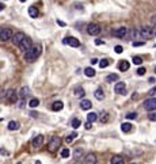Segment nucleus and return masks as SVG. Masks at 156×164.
Here are the masks:
<instances>
[{"mask_svg": "<svg viewBox=\"0 0 156 164\" xmlns=\"http://www.w3.org/2000/svg\"><path fill=\"white\" fill-rule=\"evenodd\" d=\"M101 24L99 23H90L87 26V33L90 35H98L101 33Z\"/></svg>", "mask_w": 156, "mask_h": 164, "instance_id": "4", "label": "nucleus"}, {"mask_svg": "<svg viewBox=\"0 0 156 164\" xmlns=\"http://www.w3.org/2000/svg\"><path fill=\"white\" fill-rule=\"evenodd\" d=\"M71 156V151H69V149H62V151H61V157H62V159H68V157H69Z\"/></svg>", "mask_w": 156, "mask_h": 164, "instance_id": "30", "label": "nucleus"}, {"mask_svg": "<svg viewBox=\"0 0 156 164\" xmlns=\"http://www.w3.org/2000/svg\"><path fill=\"white\" fill-rule=\"evenodd\" d=\"M114 91H115V94L118 95H124L126 92V84L122 82L120 83H115V86H114Z\"/></svg>", "mask_w": 156, "mask_h": 164, "instance_id": "9", "label": "nucleus"}, {"mask_svg": "<svg viewBox=\"0 0 156 164\" xmlns=\"http://www.w3.org/2000/svg\"><path fill=\"white\" fill-rule=\"evenodd\" d=\"M18 129H19V122L11 121L8 124V130H18Z\"/></svg>", "mask_w": 156, "mask_h": 164, "instance_id": "25", "label": "nucleus"}, {"mask_svg": "<svg viewBox=\"0 0 156 164\" xmlns=\"http://www.w3.org/2000/svg\"><path fill=\"white\" fill-rule=\"evenodd\" d=\"M113 35H114V37H117V38H124V37H126V35H128V29H126V27L115 29V30L113 31Z\"/></svg>", "mask_w": 156, "mask_h": 164, "instance_id": "11", "label": "nucleus"}, {"mask_svg": "<svg viewBox=\"0 0 156 164\" xmlns=\"http://www.w3.org/2000/svg\"><path fill=\"white\" fill-rule=\"evenodd\" d=\"M155 35H156V31H155Z\"/></svg>", "mask_w": 156, "mask_h": 164, "instance_id": "49", "label": "nucleus"}, {"mask_svg": "<svg viewBox=\"0 0 156 164\" xmlns=\"http://www.w3.org/2000/svg\"><path fill=\"white\" fill-rule=\"evenodd\" d=\"M71 125H72V128H73V129H78V128H80L82 122H80V119H78V118H73V119H72V122H71Z\"/></svg>", "mask_w": 156, "mask_h": 164, "instance_id": "29", "label": "nucleus"}, {"mask_svg": "<svg viewBox=\"0 0 156 164\" xmlns=\"http://www.w3.org/2000/svg\"><path fill=\"white\" fill-rule=\"evenodd\" d=\"M62 107H64V103H62L61 100H57L52 105V110H53V111H61Z\"/></svg>", "mask_w": 156, "mask_h": 164, "instance_id": "18", "label": "nucleus"}, {"mask_svg": "<svg viewBox=\"0 0 156 164\" xmlns=\"http://www.w3.org/2000/svg\"><path fill=\"white\" fill-rule=\"evenodd\" d=\"M84 75H86L87 77H94V76H95V70L88 66V68H86V69H84Z\"/></svg>", "mask_w": 156, "mask_h": 164, "instance_id": "26", "label": "nucleus"}, {"mask_svg": "<svg viewBox=\"0 0 156 164\" xmlns=\"http://www.w3.org/2000/svg\"><path fill=\"white\" fill-rule=\"evenodd\" d=\"M29 95H30V90H29L27 87H23V88H22V91H20V98L24 99L26 96H29Z\"/></svg>", "mask_w": 156, "mask_h": 164, "instance_id": "27", "label": "nucleus"}, {"mask_svg": "<svg viewBox=\"0 0 156 164\" xmlns=\"http://www.w3.org/2000/svg\"><path fill=\"white\" fill-rule=\"evenodd\" d=\"M155 72H156V68H155Z\"/></svg>", "mask_w": 156, "mask_h": 164, "instance_id": "48", "label": "nucleus"}, {"mask_svg": "<svg viewBox=\"0 0 156 164\" xmlns=\"http://www.w3.org/2000/svg\"><path fill=\"white\" fill-rule=\"evenodd\" d=\"M80 107H82L83 110H90L91 107H92V103H91V100H88V99H83V100L80 102Z\"/></svg>", "mask_w": 156, "mask_h": 164, "instance_id": "17", "label": "nucleus"}, {"mask_svg": "<svg viewBox=\"0 0 156 164\" xmlns=\"http://www.w3.org/2000/svg\"><path fill=\"white\" fill-rule=\"evenodd\" d=\"M130 164H136V163H130Z\"/></svg>", "mask_w": 156, "mask_h": 164, "instance_id": "47", "label": "nucleus"}, {"mask_svg": "<svg viewBox=\"0 0 156 164\" xmlns=\"http://www.w3.org/2000/svg\"><path fill=\"white\" fill-rule=\"evenodd\" d=\"M12 37H14V35H12L11 29L3 27L0 30V41H1V42H6V41H8L10 38H12Z\"/></svg>", "mask_w": 156, "mask_h": 164, "instance_id": "3", "label": "nucleus"}, {"mask_svg": "<svg viewBox=\"0 0 156 164\" xmlns=\"http://www.w3.org/2000/svg\"><path fill=\"white\" fill-rule=\"evenodd\" d=\"M84 161H86V164H97V156L94 153H88V155H86Z\"/></svg>", "mask_w": 156, "mask_h": 164, "instance_id": "14", "label": "nucleus"}, {"mask_svg": "<svg viewBox=\"0 0 156 164\" xmlns=\"http://www.w3.org/2000/svg\"><path fill=\"white\" fill-rule=\"evenodd\" d=\"M126 118H128V119H136V118H137V113H129V114H126Z\"/></svg>", "mask_w": 156, "mask_h": 164, "instance_id": "34", "label": "nucleus"}, {"mask_svg": "<svg viewBox=\"0 0 156 164\" xmlns=\"http://www.w3.org/2000/svg\"><path fill=\"white\" fill-rule=\"evenodd\" d=\"M24 38H26L24 33L18 31V33H15V34H14V37H12V42H14V45H15V46H20V43L23 42Z\"/></svg>", "mask_w": 156, "mask_h": 164, "instance_id": "7", "label": "nucleus"}, {"mask_svg": "<svg viewBox=\"0 0 156 164\" xmlns=\"http://www.w3.org/2000/svg\"><path fill=\"white\" fill-rule=\"evenodd\" d=\"M19 1H22V3H24V1H26V0H19Z\"/></svg>", "mask_w": 156, "mask_h": 164, "instance_id": "46", "label": "nucleus"}, {"mask_svg": "<svg viewBox=\"0 0 156 164\" xmlns=\"http://www.w3.org/2000/svg\"><path fill=\"white\" fill-rule=\"evenodd\" d=\"M19 47L22 49V50H24V53H26L29 49H31V47H33V45H31V39L29 38V37H26V38L23 39V42L20 43Z\"/></svg>", "mask_w": 156, "mask_h": 164, "instance_id": "13", "label": "nucleus"}, {"mask_svg": "<svg viewBox=\"0 0 156 164\" xmlns=\"http://www.w3.org/2000/svg\"><path fill=\"white\" fill-rule=\"evenodd\" d=\"M39 105V100H38V99H31V100L30 102H29V106H30V107H31V109H34V107H37V106H38Z\"/></svg>", "mask_w": 156, "mask_h": 164, "instance_id": "31", "label": "nucleus"}, {"mask_svg": "<svg viewBox=\"0 0 156 164\" xmlns=\"http://www.w3.org/2000/svg\"><path fill=\"white\" fill-rule=\"evenodd\" d=\"M110 164H125V160H124V157L115 155V156H113L110 159Z\"/></svg>", "mask_w": 156, "mask_h": 164, "instance_id": "15", "label": "nucleus"}, {"mask_svg": "<svg viewBox=\"0 0 156 164\" xmlns=\"http://www.w3.org/2000/svg\"><path fill=\"white\" fill-rule=\"evenodd\" d=\"M132 129H133V126H132V124H129V122H124V124L121 125V130L124 133L132 132Z\"/></svg>", "mask_w": 156, "mask_h": 164, "instance_id": "19", "label": "nucleus"}, {"mask_svg": "<svg viewBox=\"0 0 156 164\" xmlns=\"http://www.w3.org/2000/svg\"><path fill=\"white\" fill-rule=\"evenodd\" d=\"M148 95H149V96H152V98L155 96V95H156V86H155V87H152V88H151V90L148 91Z\"/></svg>", "mask_w": 156, "mask_h": 164, "instance_id": "36", "label": "nucleus"}, {"mask_svg": "<svg viewBox=\"0 0 156 164\" xmlns=\"http://www.w3.org/2000/svg\"><path fill=\"white\" fill-rule=\"evenodd\" d=\"M29 15H30V18H37V16H38V10H37L34 6L29 7Z\"/></svg>", "mask_w": 156, "mask_h": 164, "instance_id": "21", "label": "nucleus"}, {"mask_svg": "<svg viewBox=\"0 0 156 164\" xmlns=\"http://www.w3.org/2000/svg\"><path fill=\"white\" fill-rule=\"evenodd\" d=\"M94 96L98 99V100H102V99L105 98V94H103V90L102 88H98L95 92H94Z\"/></svg>", "mask_w": 156, "mask_h": 164, "instance_id": "22", "label": "nucleus"}, {"mask_svg": "<svg viewBox=\"0 0 156 164\" xmlns=\"http://www.w3.org/2000/svg\"><path fill=\"white\" fill-rule=\"evenodd\" d=\"M118 79H120V76H118L117 73H110L107 77H106V82L107 83H113V82H118Z\"/></svg>", "mask_w": 156, "mask_h": 164, "instance_id": "20", "label": "nucleus"}, {"mask_svg": "<svg viewBox=\"0 0 156 164\" xmlns=\"http://www.w3.org/2000/svg\"><path fill=\"white\" fill-rule=\"evenodd\" d=\"M143 105H144V109L147 111H153V110H156V98L145 99Z\"/></svg>", "mask_w": 156, "mask_h": 164, "instance_id": "5", "label": "nucleus"}, {"mask_svg": "<svg viewBox=\"0 0 156 164\" xmlns=\"http://www.w3.org/2000/svg\"><path fill=\"white\" fill-rule=\"evenodd\" d=\"M43 144V136L42 134H38V136H35L33 140H31V145H33V148H39V147H42Z\"/></svg>", "mask_w": 156, "mask_h": 164, "instance_id": "10", "label": "nucleus"}, {"mask_svg": "<svg viewBox=\"0 0 156 164\" xmlns=\"http://www.w3.org/2000/svg\"><path fill=\"white\" fill-rule=\"evenodd\" d=\"M109 60H106V59H103V60H101V61H99V66H101V68H106V66H109Z\"/></svg>", "mask_w": 156, "mask_h": 164, "instance_id": "33", "label": "nucleus"}, {"mask_svg": "<svg viewBox=\"0 0 156 164\" xmlns=\"http://www.w3.org/2000/svg\"><path fill=\"white\" fill-rule=\"evenodd\" d=\"M73 94H75V96H78V98H83V96L86 95V91H84L83 87H76L73 90Z\"/></svg>", "mask_w": 156, "mask_h": 164, "instance_id": "16", "label": "nucleus"}, {"mask_svg": "<svg viewBox=\"0 0 156 164\" xmlns=\"http://www.w3.org/2000/svg\"><path fill=\"white\" fill-rule=\"evenodd\" d=\"M60 145H61V138L57 136H53L49 141V144H48V148H49L50 152H56L60 148Z\"/></svg>", "mask_w": 156, "mask_h": 164, "instance_id": "2", "label": "nucleus"}, {"mask_svg": "<svg viewBox=\"0 0 156 164\" xmlns=\"http://www.w3.org/2000/svg\"><path fill=\"white\" fill-rule=\"evenodd\" d=\"M57 24H60V26H62V27H64V26H65V23H64V22H62V20H57Z\"/></svg>", "mask_w": 156, "mask_h": 164, "instance_id": "43", "label": "nucleus"}, {"mask_svg": "<svg viewBox=\"0 0 156 164\" xmlns=\"http://www.w3.org/2000/svg\"><path fill=\"white\" fill-rule=\"evenodd\" d=\"M129 66H130V65H129L128 61L122 60L121 63L118 64V69H120V70H128V69H129Z\"/></svg>", "mask_w": 156, "mask_h": 164, "instance_id": "23", "label": "nucleus"}, {"mask_svg": "<svg viewBox=\"0 0 156 164\" xmlns=\"http://www.w3.org/2000/svg\"><path fill=\"white\" fill-rule=\"evenodd\" d=\"M75 137H78V133L73 132V133H71V134H68V136L65 137V141L69 144V142H72V141L75 140Z\"/></svg>", "mask_w": 156, "mask_h": 164, "instance_id": "28", "label": "nucleus"}, {"mask_svg": "<svg viewBox=\"0 0 156 164\" xmlns=\"http://www.w3.org/2000/svg\"><path fill=\"white\" fill-rule=\"evenodd\" d=\"M97 119H98V114L97 113H88L87 114V121L88 122L92 124V122H95Z\"/></svg>", "mask_w": 156, "mask_h": 164, "instance_id": "24", "label": "nucleus"}, {"mask_svg": "<svg viewBox=\"0 0 156 164\" xmlns=\"http://www.w3.org/2000/svg\"><path fill=\"white\" fill-rule=\"evenodd\" d=\"M144 41H141V42H136V41H134V42H132V45L133 46H143V45H144Z\"/></svg>", "mask_w": 156, "mask_h": 164, "instance_id": "39", "label": "nucleus"}, {"mask_svg": "<svg viewBox=\"0 0 156 164\" xmlns=\"http://www.w3.org/2000/svg\"><path fill=\"white\" fill-rule=\"evenodd\" d=\"M39 54H41V45H33V47L24 53V60L29 63H33L38 59Z\"/></svg>", "mask_w": 156, "mask_h": 164, "instance_id": "1", "label": "nucleus"}, {"mask_svg": "<svg viewBox=\"0 0 156 164\" xmlns=\"http://www.w3.org/2000/svg\"><path fill=\"white\" fill-rule=\"evenodd\" d=\"M64 43H66V45H69V46H72V47H78L79 45H80L79 39L75 38V37H66V38L64 39Z\"/></svg>", "mask_w": 156, "mask_h": 164, "instance_id": "12", "label": "nucleus"}, {"mask_svg": "<svg viewBox=\"0 0 156 164\" xmlns=\"http://www.w3.org/2000/svg\"><path fill=\"white\" fill-rule=\"evenodd\" d=\"M114 50H115V53H118V54H121L122 52H124V49H122V46H120V45H117V46L114 47Z\"/></svg>", "mask_w": 156, "mask_h": 164, "instance_id": "37", "label": "nucleus"}, {"mask_svg": "<svg viewBox=\"0 0 156 164\" xmlns=\"http://www.w3.org/2000/svg\"><path fill=\"white\" fill-rule=\"evenodd\" d=\"M4 96H6V100H7L8 103H16V100H18V95H16L15 90H8L7 92L4 94Z\"/></svg>", "mask_w": 156, "mask_h": 164, "instance_id": "6", "label": "nucleus"}, {"mask_svg": "<svg viewBox=\"0 0 156 164\" xmlns=\"http://www.w3.org/2000/svg\"><path fill=\"white\" fill-rule=\"evenodd\" d=\"M91 126H92V124H91V122H87L86 125H84V128H86V129L88 130V129H91Z\"/></svg>", "mask_w": 156, "mask_h": 164, "instance_id": "40", "label": "nucleus"}, {"mask_svg": "<svg viewBox=\"0 0 156 164\" xmlns=\"http://www.w3.org/2000/svg\"><path fill=\"white\" fill-rule=\"evenodd\" d=\"M140 35L143 37V38L148 39V38H151V37H153V35H155V31H153L149 26H145V27H143L140 30Z\"/></svg>", "mask_w": 156, "mask_h": 164, "instance_id": "8", "label": "nucleus"}, {"mask_svg": "<svg viewBox=\"0 0 156 164\" xmlns=\"http://www.w3.org/2000/svg\"><path fill=\"white\" fill-rule=\"evenodd\" d=\"M143 63V59H141L140 56H133V64H136V65H141Z\"/></svg>", "mask_w": 156, "mask_h": 164, "instance_id": "32", "label": "nucleus"}, {"mask_svg": "<svg viewBox=\"0 0 156 164\" xmlns=\"http://www.w3.org/2000/svg\"><path fill=\"white\" fill-rule=\"evenodd\" d=\"M95 45H103V41H101V39H95Z\"/></svg>", "mask_w": 156, "mask_h": 164, "instance_id": "41", "label": "nucleus"}, {"mask_svg": "<svg viewBox=\"0 0 156 164\" xmlns=\"http://www.w3.org/2000/svg\"><path fill=\"white\" fill-rule=\"evenodd\" d=\"M98 61H99L98 59H92L91 60V64H98Z\"/></svg>", "mask_w": 156, "mask_h": 164, "instance_id": "44", "label": "nucleus"}, {"mask_svg": "<svg viewBox=\"0 0 156 164\" xmlns=\"http://www.w3.org/2000/svg\"><path fill=\"white\" fill-rule=\"evenodd\" d=\"M145 72H147V70H145V68H143V66H140V68L137 69V75H139V76H143V75H145Z\"/></svg>", "mask_w": 156, "mask_h": 164, "instance_id": "35", "label": "nucleus"}, {"mask_svg": "<svg viewBox=\"0 0 156 164\" xmlns=\"http://www.w3.org/2000/svg\"><path fill=\"white\" fill-rule=\"evenodd\" d=\"M30 115H31V117H33V118H37V117H38V114H37V113H34V111H31V113H30Z\"/></svg>", "mask_w": 156, "mask_h": 164, "instance_id": "42", "label": "nucleus"}, {"mask_svg": "<svg viewBox=\"0 0 156 164\" xmlns=\"http://www.w3.org/2000/svg\"><path fill=\"white\" fill-rule=\"evenodd\" d=\"M34 164H41V161H39V160H37V161H35Z\"/></svg>", "mask_w": 156, "mask_h": 164, "instance_id": "45", "label": "nucleus"}, {"mask_svg": "<svg viewBox=\"0 0 156 164\" xmlns=\"http://www.w3.org/2000/svg\"><path fill=\"white\" fill-rule=\"evenodd\" d=\"M148 118H149V121L155 122V121H156V113H151V114L148 115Z\"/></svg>", "mask_w": 156, "mask_h": 164, "instance_id": "38", "label": "nucleus"}]
</instances>
